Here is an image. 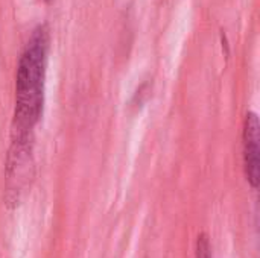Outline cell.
Segmentation results:
<instances>
[{
  "instance_id": "1",
  "label": "cell",
  "mask_w": 260,
  "mask_h": 258,
  "mask_svg": "<svg viewBox=\"0 0 260 258\" xmlns=\"http://www.w3.org/2000/svg\"><path fill=\"white\" fill-rule=\"evenodd\" d=\"M49 43L47 26L38 24L32 30L18 59L15 78V123L18 137H29L43 111Z\"/></svg>"
},
{
  "instance_id": "2",
  "label": "cell",
  "mask_w": 260,
  "mask_h": 258,
  "mask_svg": "<svg viewBox=\"0 0 260 258\" xmlns=\"http://www.w3.org/2000/svg\"><path fill=\"white\" fill-rule=\"evenodd\" d=\"M244 166L253 189L260 182V125L256 113H248L244 123Z\"/></svg>"
},
{
  "instance_id": "3",
  "label": "cell",
  "mask_w": 260,
  "mask_h": 258,
  "mask_svg": "<svg viewBox=\"0 0 260 258\" xmlns=\"http://www.w3.org/2000/svg\"><path fill=\"white\" fill-rule=\"evenodd\" d=\"M195 258H213L212 248L209 237L206 234H200L197 240V249H195Z\"/></svg>"
}]
</instances>
